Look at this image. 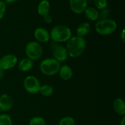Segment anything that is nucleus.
I'll list each match as a JSON object with an SVG mask.
<instances>
[{
    "label": "nucleus",
    "mask_w": 125,
    "mask_h": 125,
    "mask_svg": "<svg viewBox=\"0 0 125 125\" xmlns=\"http://www.w3.org/2000/svg\"><path fill=\"white\" fill-rule=\"evenodd\" d=\"M95 31L101 35H109L113 34L117 29V23L110 18L100 20L95 24Z\"/></svg>",
    "instance_id": "nucleus-4"
},
{
    "label": "nucleus",
    "mask_w": 125,
    "mask_h": 125,
    "mask_svg": "<svg viewBox=\"0 0 125 125\" xmlns=\"http://www.w3.org/2000/svg\"><path fill=\"white\" fill-rule=\"evenodd\" d=\"M113 109L117 114L125 116V103L124 100L120 98L115 99L113 103Z\"/></svg>",
    "instance_id": "nucleus-14"
},
{
    "label": "nucleus",
    "mask_w": 125,
    "mask_h": 125,
    "mask_svg": "<svg viewBox=\"0 0 125 125\" xmlns=\"http://www.w3.org/2000/svg\"><path fill=\"white\" fill-rule=\"evenodd\" d=\"M85 17L90 21H96L99 18V11L95 7H87L84 12Z\"/></svg>",
    "instance_id": "nucleus-17"
},
{
    "label": "nucleus",
    "mask_w": 125,
    "mask_h": 125,
    "mask_svg": "<svg viewBox=\"0 0 125 125\" xmlns=\"http://www.w3.org/2000/svg\"><path fill=\"white\" fill-rule=\"evenodd\" d=\"M66 45L68 55L72 58H76L81 56L85 51L87 42L84 37L79 36L72 37L68 41Z\"/></svg>",
    "instance_id": "nucleus-1"
},
{
    "label": "nucleus",
    "mask_w": 125,
    "mask_h": 125,
    "mask_svg": "<svg viewBox=\"0 0 125 125\" xmlns=\"http://www.w3.org/2000/svg\"><path fill=\"white\" fill-rule=\"evenodd\" d=\"M58 125H76V123L73 117L66 116L61 118Z\"/></svg>",
    "instance_id": "nucleus-21"
},
{
    "label": "nucleus",
    "mask_w": 125,
    "mask_h": 125,
    "mask_svg": "<svg viewBox=\"0 0 125 125\" xmlns=\"http://www.w3.org/2000/svg\"><path fill=\"white\" fill-rule=\"evenodd\" d=\"M69 6L73 13L81 14L87 7V0H69Z\"/></svg>",
    "instance_id": "nucleus-9"
},
{
    "label": "nucleus",
    "mask_w": 125,
    "mask_h": 125,
    "mask_svg": "<svg viewBox=\"0 0 125 125\" xmlns=\"http://www.w3.org/2000/svg\"><path fill=\"white\" fill-rule=\"evenodd\" d=\"M0 125H13V121L8 114H0Z\"/></svg>",
    "instance_id": "nucleus-20"
},
{
    "label": "nucleus",
    "mask_w": 125,
    "mask_h": 125,
    "mask_svg": "<svg viewBox=\"0 0 125 125\" xmlns=\"http://www.w3.org/2000/svg\"><path fill=\"white\" fill-rule=\"evenodd\" d=\"M13 102L12 97L8 94H2L0 96V109L1 111L7 112L13 107Z\"/></svg>",
    "instance_id": "nucleus-11"
},
{
    "label": "nucleus",
    "mask_w": 125,
    "mask_h": 125,
    "mask_svg": "<svg viewBox=\"0 0 125 125\" xmlns=\"http://www.w3.org/2000/svg\"><path fill=\"white\" fill-rule=\"evenodd\" d=\"M54 92V89L52 86L48 85V84H44L41 85L39 90V93L42 96L45 97H48L52 95Z\"/></svg>",
    "instance_id": "nucleus-18"
},
{
    "label": "nucleus",
    "mask_w": 125,
    "mask_h": 125,
    "mask_svg": "<svg viewBox=\"0 0 125 125\" xmlns=\"http://www.w3.org/2000/svg\"><path fill=\"white\" fill-rule=\"evenodd\" d=\"M34 66V62L28 57L22 59L18 63V68L21 72H27L30 71Z\"/></svg>",
    "instance_id": "nucleus-13"
},
{
    "label": "nucleus",
    "mask_w": 125,
    "mask_h": 125,
    "mask_svg": "<svg viewBox=\"0 0 125 125\" xmlns=\"http://www.w3.org/2000/svg\"><path fill=\"white\" fill-rule=\"evenodd\" d=\"M120 125H125V116H123L122 117V119L121 120L120 123Z\"/></svg>",
    "instance_id": "nucleus-29"
},
{
    "label": "nucleus",
    "mask_w": 125,
    "mask_h": 125,
    "mask_svg": "<svg viewBox=\"0 0 125 125\" xmlns=\"http://www.w3.org/2000/svg\"><path fill=\"white\" fill-rule=\"evenodd\" d=\"M6 11V4L2 0H0V20L4 17Z\"/></svg>",
    "instance_id": "nucleus-23"
},
{
    "label": "nucleus",
    "mask_w": 125,
    "mask_h": 125,
    "mask_svg": "<svg viewBox=\"0 0 125 125\" xmlns=\"http://www.w3.org/2000/svg\"><path fill=\"white\" fill-rule=\"evenodd\" d=\"M59 76L62 80L69 81L73 77V70L70 66L67 65H61L58 72Z\"/></svg>",
    "instance_id": "nucleus-12"
},
{
    "label": "nucleus",
    "mask_w": 125,
    "mask_h": 125,
    "mask_svg": "<svg viewBox=\"0 0 125 125\" xmlns=\"http://www.w3.org/2000/svg\"><path fill=\"white\" fill-rule=\"evenodd\" d=\"M109 14V10L107 8L104 9H103L100 10V12H99V18L100 20H103V19H106V18H108Z\"/></svg>",
    "instance_id": "nucleus-24"
},
{
    "label": "nucleus",
    "mask_w": 125,
    "mask_h": 125,
    "mask_svg": "<svg viewBox=\"0 0 125 125\" xmlns=\"http://www.w3.org/2000/svg\"><path fill=\"white\" fill-rule=\"evenodd\" d=\"M17 1H18V0H4V1L6 4H11L16 2Z\"/></svg>",
    "instance_id": "nucleus-27"
},
{
    "label": "nucleus",
    "mask_w": 125,
    "mask_h": 125,
    "mask_svg": "<svg viewBox=\"0 0 125 125\" xmlns=\"http://www.w3.org/2000/svg\"><path fill=\"white\" fill-rule=\"evenodd\" d=\"M43 19L45 23H48V24H50V23H51L52 21V17L50 14H48L44 16Z\"/></svg>",
    "instance_id": "nucleus-25"
},
{
    "label": "nucleus",
    "mask_w": 125,
    "mask_h": 125,
    "mask_svg": "<svg viewBox=\"0 0 125 125\" xmlns=\"http://www.w3.org/2000/svg\"><path fill=\"white\" fill-rule=\"evenodd\" d=\"M52 58L60 63L65 62L68 59V55L66 48L60 43L52 42L50 45Z\"/></svg>",
    "instance_id": "nucleus-6"
},
{
    "label": "nucleus",
    "mask_w": 125,
    "mask_h": 125,
    "mask_svg": "<svg viewBox=\"0 0 125 125\" xmlns=\"http://www.w3.org/2000/svg\"><path fill=\"white\" fill-rule=\"evenodd\" d=\"M51 6L48 0H42L37 6V12L40 15L44 17L49 14Z\"/></svg>",
    "instance_id": "nucleus-16"
},
{
    "label": "nucleus",
    "mask_w": 125,
    "mask_h": 125,
    "mask_svg": "<svg viewBox=\"0 0 125 125\" xmlns=\"http://www.w3.org/2000/svg\"><path fill=\"white\" fill-rule=\"evenodd\" d=\"M91 31V26L87 22L81 23L76 29L77 36L84 37L87 35Z\"/></svg>",
    "instance_id": "nucleus-15"
},
{
    "label": "nucleus",
    "mask_w": 125,
    "mask_h": 125,
    "mask_svg": "<svg viewBox=\"0 0 125 125\" xmlns=\"http://www.w3.org/2000/svg\"><path fill=\"white\" fill-rule=\"evenodd\" d=\"M50 38L52 42L57 43L67 42L72 37V32L69 27L65 25H57L51 29Z\"/></svg>",
    "instance_id": "nucleus-2"
},
{
    "label": "nucleus",
    "mask_w": 125,
    "mask_h": 125,
    "mask_svg": "<svg viewBox=\"0 0 125 125\" xmlns=\"http://www.w3.org/2000/svg\"><path fill=\"white\" fill-rule=\"evenodd\" d=\"M94 5L97 10H103L107 8V0H94Z\"/></svg>",
    "instance_id": "nucleus-22"
},
{
    "label": "nucleus",
    "mask_w": 125,
    "mask_h": 125,
    "mask_svg": "<svg viewBox=\"0 0 125 125\" xmlns=\"http://www.w3.org/2000/svg\"><path fill=\"white\" fill-rule=\"evenodd\" d=\"M4 75V71L1 69V68H0V79L3 78Z\"/></svg>",
    "instance_id": "nucleus-28"
},
{
    "label": "nucleus",
    "mask_w": 125,
    "mask_h": 125,
    "mask_svg": "<svg viewBox=\"0 0 125 125\" xmlns=\"http://www.w3.org/2000/svg\"><path fill=\"white\" fill-rule=\"evenodd\" d=\"M120 38L122 39V42L123 43L125 42V29H122V32H121V34H120Z\"/></svg>",
    "instance_id": "nucleus-26"
},
{
    "label": "nucleus",
    "mask_w": 125,
    "mask_h": 125,
    "mask_svg": "<svg viewBox=\"0 0 125 125\" xmlns=\"http://www.w3.org/2000/svg\"><path fill=\"white\" fill-rule=\"evenodd\" d=\"M18 63L17 56L12 54H7L0 58V68L4 71L13 68Z\"/></svg>",
    "instance_id": "nucleus-8"
},
{
    "label": "nucleus",
    "mask_w": 125,
    "mask_h": 125,
    "mask_svg": "<svg viewBox=\"0 0 125 125\" xmlns=\"http://www.w3.org/2000/svg\"><path fill=\"white\" fill-rule=\"evenodd\" d=\"M34 37L39 43H45L50 41V32L42 27H39L36 28L34 32Z\"/></svg>",
    "instance_id": "nucleus-10"
},
{
    "label": "nucleus",
    "mask_w": 125,
    "mask_h": 125,
    "mask_svg": "<svg viewBox=\"0 0 125 125\" xmlns=\"http://www.w3.org/2000/svg\"><path fill=\"white\" fill-rule=\"evenodd\" d=\"M1 112H2V111H1V109H0V114H1Z\"/></svg>",
    "instance_id": "nucleus-30"
},
{
    "label": "nucleus",
    "mask_w": 125,
    "mask_h": 125,
    "mask_svg": "<svg viewBox=\"0 0 125 125\" xmlns=\"http://www.w3.org/2000/svg\"><path fill=\"white\" fill-rule=\"evenodd\" d=\"M23 86L27 92L32 95H35L39 93L41 84L36 77L32 75H29L26 77L24 79Z\"/></svg>",
    "instance_id": "nucleus-7"
},
{
    "label": "nucleus",
    "mask_w": 125,
    "mask_h": 125,
    "mask_svg": "<svg viewBox=\"0 0 125 125\" xmlns=\"http://www.w3.org/2000/svg\"><path fill=\"white\" fill-rule=\"evenodd\" d=\"M29 125H46V122L43 117L35 116L30 120Z\"/></svg>",
    "instance_id": "nucleus-19"
},
{
    "label": "nucleus",
    "mask_w": 125,
    "mask_h": 125,
    "mask_svg": "<svg viewBox=\"0 0 125 125\" xmlns=\"http://www.w3.org/2000/svg\"><path fill=\"white\" fill-rule=\"evenodd\" d=\"M25 53L27 57L32 61L40 59L43 55V50L41 44L36 41L28 42L25 46Z\"/></svg>",
    "instance_id": "nucleus-5"
},
{
    "label": "nucleus",
    "mask_w": 125,
    "mask_h": 125,
    "mask_svg": "<svg viewBox=\"0 0 125 125\" xmlns=\"http://www.w3.org/2000/svg\"><path fill=\"white\" fill-rule=\"evenodd\" d=\"M61 64L56 59L51 57L43 60L39 65L40 72L44 75L52 76L57 74Z\"/></svg>",
    "instance_id": "nucleus-3"
}]
</instances>
